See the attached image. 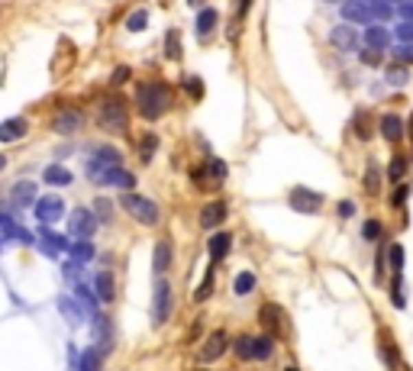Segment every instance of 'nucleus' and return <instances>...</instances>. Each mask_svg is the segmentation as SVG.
Wrapping results in <instances>:
<instances>
[{
    "instance_id": "nucleus-57",
    "label": "nucleus",
    "mask_w": 413,
    "mask_h": 371,
    "mask_svg": "<svg viewBox=\"0 0 413 371\" xmlns=\"http://www.w3.org/2000/svg\"><path fill=\"white\" fill-rule=\"evenodd\" d=\"M368 3H375V0H368ZM388 3H397V0H388Z\"/></svg>"
},
{
    "instance_id": "nucleus-10",
    "label": "nucleus",
    "mask_w": 413,
    "mask_h": 371,
    "mask_svg": "<svg viewBox=\"0 0 413 371\" xmlns=\"http://www.w3.org/2000/svg\"><path fill=\"white\" fill-rule=\"evenodd\" d=\"M97 184H107V188H120V191H133L136 188V175H129L123 165H113V168H107Z\"/></svg>"
},
{
    "instance_id": "nucleus-3",
    "label": "nucleus",
    "mask_w": 413,
    "mask_h": 371,
    "mask_svg": "<svg viewBox=\"0 0 413 371\" xmlns=\"http://www.w3.org/2000/svg\"><path fill=\"white\" fill-rule=\"evenodd\" d=\"M97 123H100V129H107V133H126V129H129V110H126V100H123L120 94L107 97L104 104H100Z\"/></svg>"
},
{
    "instance_id": "nucleus-15",
    "label": "nucleus",
    "mask_w": 413,
    "mask_h": 371,
    "mask_svg": "<svg viewBox=\"0 0 413 371\" xmlns=\"http://www.w3.org/2000/svg\"><path fill=\"white\" fill-rule=\"evenodd\" d=\"M226 213H230V207H226L223 201H210L201 210V226H203V229H216V226L226 223Z\"/></svg>"
},
{
    "instance_id": "nucleus-11",
    "label": "nucleus",
    "mask_w": 413,
    "mask_h": 371,
    "mask_svg": "<svg viewBox=\"0 0 413 371\" xmlns=\"http://www.w3.org/2000/svg\"><path fill=\"white\" fill-rule=\"evenodd\" d=\"M329 43L336 45L339 52H355V49H359V32L352 30V23H342V26H333Z\"/></svg>"
},
{
    "instance_id": "nucleus-54",
    "label": "nucleus",
    "mask_w": 413,
    "mask_h": 371,
    "mask_svg": "<svg viewBox=\"0 0 413 371\" xmlns=\"http://www.w3.org/2000/svg\"><path fill=\"white\" fill-rule=\"evenodd\" d=\"M249 3H252V0H239V16H245V13H249Z\"/></svg>"
},
{
    "instance_id": "nucleus-4",
    "label": "nucleus",
    "mask_w": 413,
    "mask_h": 371,
    "mask_svg": "<svg viewBox=\"0 0 413 371\" xmlns=\"http://www.w3.org/2000/svg\"><path fill=\"white\" fill-rule=\"evenodd\" d=\"M120 207H123L136 223H142V226H155V223H159V207H155V201H148L142 194L126 191L120 197Z\"/></svg>"
},
{
    "instance_id": "nucleus-29",
    "label": "nucleus",
    "mask_w": 413,
    "mask_h": 371,
    "mask_svg": "<svg viewBox=\"0 0 413 371\" xmlns=\"http://www.w3.org/2000/svg\"><path fill=\"white\" fill-rule=\"evenodd\" d=\"M258 317H262V323H265V326L271 329L275 336H278V333H284V323H281V313H278V307H275V304H265Z\"/></svg>"
},
{
    "instance_id": "nucleus-12",
    "label": "nucleus",
    "mask_w": 413,
    "mask_h": 371,
    "mask_svg": "<svg viewBox=\"0 0 413 371\" xmlns=\"http://www.w3.org/2000/svg\"><path fill=\"white\" fill-rule=\"evenodd\" d=\"M81 126H85V113H81V110H62V113H55V120H52V129L62 133V136H71V133H78Z\"/></svg>"
},
{
    "instance_id": "nucleus-7",
    "label": "nucleus",
    "mask_w": 413,
    "mask_h": 371,
    "mask_svg": "<svg viewBox=\"0 0 413 371\" xmlns=\"http://www.w3.org/2000/svg\"><path fill=\"white\" fill-rule=\"evenodd\" d=\"M120 161H123V155H120L117 148H110V146L94 148V155L87 159V178L97 181L107 168H113V165H120Z\"/></svg>"
},
{
    "instance_id": "nucleus-26",
    "label": "nucleus",
    "mask_w": 413,
    "mask_h": 371,
    "mask_svg": "<svg viewBox=\"0 0 413 371\" xmlns=\"http://www.w3.org/2000/svg\"><path fill=\"white\" fill-rule=\"evenodd\" d=\"M10 197H13L16 203H20V207H30V203L36 201L39 194H36V184H32V181H20V184H13Z\"/></svg>"
},
{
    "instance_id": "nucleus-50",
    "label": "nucleus",
    "mask_w": 413,
    "mask_h": 371,
    "mask_svg": "<svg viewBox=\"0 0 413 371\" xmlns=\"http://www.w3.org/2000/svg\"><path fill=\"white\" fill-rule=\"evenodd\" d=\"M126 78H129V68H126V65H120L117 71H113V78H110V81H113V85H123Z\"/></svg>"
},
{
    "instance_id": "nucleus-18",
    "label": "nucleus",
    "mask_w": 413,
    "mask_h": 371,
    "mask_svg": "<svg viewBox=\"0 0 413 371\" xmlns=\"http://www.w3.org/2000/svg\"><path fill=\"white\" fill-rule=\"evenodd\" d=\"M39 236H43V252L49 255V258L68 252V239H65V236H58V233H52L49 226H43V229H39Z\"/></svg>"
},
{
    "instance_id": "nucleus-38",
    "label": "nucleus",
    "mask_w": 413,
    "mask_h": 371,
    "mask_svg": "<svg viewBox=\"0 0 413 371\" xmlns=\"http://www.w3.org/2000/svg\"><path fill=\"white\" fill-rule=\"evenodd\" d=\"M394 55H397V62L413 65V43H401V45H394Z\"/></svg>"
},
{
    "instance_id": "nucleus-5",
    "label": "nucleus",
    "mask_w": 413,
    "mask_h": 371,
    "mask_svg": "<svg viewBox=\"0 0 413 371\" xmlns=\"http://www.w3.org/2000/svg\"><path fill=\"white\" fill-rule=\"evenodd\" d=\"M171 307H175V297H171V284L165 281V278H159V281H155V294H152V323H155V326L168 323Z\"/></svg>"
},
{
    "instance_id": "nucleus-2",
    "label": "nucleus",
    "mask_w": 413,
    "mask_h": 371,
    "mask_svg": "<svg viewBox=\"0 0 413 371\" xmlns=\"http://www.w3.org/2000/svg\"><path fill=\"white\" fill-rule=\"evenodd\" d=\"M394 16V7L388 3V0H375V3H368V0H346L342 3V20L349 23H375V20H391Z\"/></svg>"
},
{
    "instance_id": "nucleus-32",
    "label": "nucleus",
    "mask_w": 413,
    "mask_h": 371,
    "mask_svg": "<svg viewBox=\"0 0 413 371\" xmlns=\"http://www.w3.org/2000/svg\"><path fill=\"white\" fill-rule=\"evenodd\" d=\"M155 148H159V136H155V133H146V136H142V142H139V159L152 161Z\"/></svg>"
},
{
    "instance_id": "nucleus-23",
    "label": "nucleus",
    "mask_w": 413,
    "mask_h": 371,
    "mask_svg": "<svg viewBox=\"0 0 413 371\" xmlns=\"http://www.w3.org/2000/svg\"><path fill=\"white\" fill-rule=\"evenodd\" d=\"M216 20H220V13L213 10V7H203V10L197 13V36H201V39L213 36V30H216Z\"/></svg>"
},
{
    "instance_id": "nucleus-35",
    "label": "nucleus",
    "mask_w": 413,
    "mask_h": 371,
    "mask_svg": "<svg viewBox=\"0 0 413 371\" xmlns=\"http://www.w3.org/2000/svg\"><path fill=\"white\" fill-rule=\"evenodd\" d=\"M255 291V275L252 271H243V275H236V294H252Z\"/></svg>"
},
{
    "instance_id": "nucleus-39",
    "label": "nucleus",
    "mask_w": 413,
    "mask_h": 371,
    "mask_svg": "<svg viewBox=\"0 0 413 371\" xmlns=\"http://www.w3.org/2000/svg\"><path fill=\"white\" fill-rule=\"evenodd\" d=\"M184 91L191 94V100H201V97H203V85H201V78H184Z\"/></svg>"
},
{
    "instance_id": "nucleus-6",
    "label": "nucleus",
    "mask_w": 413,
    "mask_h": 371,
    "mask_svg": "<svg viewBox=\"0 0 413 371\" xmlns=\"http://www.w3.org/2000/svg\"><path fill=\"white\" fill-rule=\"evenodd\" d=\"M32 213H36V220L43 223V226H52L55 220H62L65 201H62V197H55V194L36 197V201H32Z\"/></svg>"
},
{
    "instance_id": "nucleus-8",
    "label": "nucleus",
    "mask_w": 413,
    "mask_h": 371,
    "mask_svg": "<svg viewBox=\"0 0 413 371\" xmlns=\"http://www.w3.org/2000/svg\"><path fill=\"white\" fill-rule=\"evenodd\" d=\"M97 229V216L94 210H87V207H78V210L68 216V233L74 236V239H91Z\"/></svg>"
},
{
    "instance_id": "nucleus-42",
    "label": "nucleus",
    "mask_w": 413,
    "mask_h": 371,
    "mask_svg": "<svg viewBox=\"0 0 413 371\" xmlns=\"http://www.w3.org/2000/svg\"><path fill=\"white\" fill-rule=\"evenodd\" d=\"M210 291H213V275L207 271V278H203V284L197 287V294H194V300H197V304H201V300H207V297H210Z\"/></svg>"
},
{
    "instance_id": "nucleus-1",
    "label": "nucleus",
    "mask_w": 413,
    "mask_h": 371,
    "mask_svg": "<svg viewBox=\"0 0 413 371\" xmlns=\"http://www.w3.org/2000/svg\"><path fill=\"white\" fill-rule=\"evenodd\" d=\"M136 104H139V113L146 120H159L171 106V87L161 85V81H146L136 91Z\"/></svg>"
},
{
    "instance_id": "nucleus-34",
    "label": "nucleus",
    "mask_w": 413,
    "mask_h": 371,
    "mask_svg": "<svg viewBox=\"0 0 413 371\" xmlns=\"http://www.w3.org/2000/svg\"><path fill=\"white\" fill-rule=\"evenodd\" d=\"M252 342H255V336H239V339L233 342L236 355H239L243 361H252Z\"/></svg>"
},
{
    "instance_id": "nucleus-58",
    "label": "nucleus",
    "mask_w": 413,
    "mask_h": 371,
    "mask_svg": "<svg viewBox=\"0 0 413 371\" xmlns=\"http://www.w3.org/2000/svg\"><path fill=\"white\" fill-rule=\"evenodd\" d=\"M287 371H297V368H287Z\"/></svg>"
},
{
    "instance_id": "nucleus-44",
    "label": "nucleus",
    "mask_w": 413,
    "mask_h": 371,
    "mask_svg": "<svg viewBox=\"0 0 413 371\" xmlns=\"http://www.w3.org/2000/svg\"><path fill=\"white\" fill-rule=\"evenodd\" d=\"M397 39H401V43H413V23L410 20H403L401 26H397Z\"/></svg>"
},
{
    "instance_id": "nucleus-9",
    "label": "nucleus",
    "mask_w": 413,
    "mask_h": 371,
    "mask_svg": "<svg viewBox=\"0 0 413 371\" xmlns=\"http://www.w3.org/2000/svg\"><path fill=\"white\" fill-rule=\"evenodd\" d=\"M323 194L320 191H310V188H294L291 191V207H294L297 213H317L320 207H323Z\"/></svg>"
},
{
    "instance_id": "nucleus-27",
    "label": "nucleus",
    "mask_w": 413,
    "mask_h": 371,
    "mask_svg": "<svg viewBox=\"0 0 413 371\" xmlns=\"http://www.w3.org/2000/svg\"><path fill=\"white\" fill-rule=\"evenodd\" d=\"M74 297H78V304H81V310H87L91 317L97 313V294L91 291L87 284H81V281H74Z\"/></svg>"
},
{
    "instance_id": "nucleus-30",
    "label": "nucleus",
    "mask_w": 413,
    "mask_h": 371,
    "mask_svg": "<svg viewBox=\"0 0 413 371\" xmlns=\"http://www.w3.org/2000/svg\"><path fill=\"white\" fill-rule=\"evenodd\" d=\"M58 310H62V317L71 319V326H78V323L85 319V310L78 307V300H74V297H62V300H58Z\"/></svg>"
},
{
    "instance_id": "nucleus-14",
    "label": "nucleus",
    "mask_w": 413,
    "mask_h": 371,
    "mask_svg": "<svg viewBox=\"0 0 413 371\" xmlns=\"http://www.w3.org/2000/svg\"><path fill=\"white\" fill-rule=\"evenodd\" d=\"M30 133V120L26 117H10L0 123V142H20Z\"/></svg>"
},
{
    "instance_id": "nucleus-19",
    "label": "nucleus",
    "mask_w": 413,
    "mask_h": 371,
    "mask_svg": "<svg viewBox=\"0 0 413 371\" xmlns=\"http://www.w3.org/2000/svg\"><path fill=\"white\" fill-rule=\"evenodd\" d=\"M94 294L100 304H110V300H113L117 287H113V275H110V271H100V275L94 278Z\"/></svg>"
},
{
    "instance_id": "nucleus-24",
    "label": "nucleus",
    "mask_w": 413,
    "mask_h": 371,
    "mask_svg": "<svg viewBox=\"0 0 413 371\" xmlns=\"http://www.w3.org/2000/svg\"><path fill=\"white\" fill-rule=\"evenodd\" d=\"M100 361H104V352L91 346V349H85L74 359V365H78V371H100Z\"/></svg>"
},
{
    "instance_id": "nucleus-36",
    "label": "nucleus",
    "mask_w": 413,
    "mask_h": 371,
    "mask_svg": "<svg viewBox=\"0 0 413 371\" xmlns=\"http://www.w3.org/2000/svg\"><path fill=\"white\" fill-rule=\"evenodd\" d=\"M146 26H148V13H146V10L129 13V20H126V30H129V32H142Z\"/></svg>"
},
{
    "instance_id": "nucleus-16",
    "label": "nucleus",
    "mask_w": 413,
    "mask_h": 371,
    "mask_svg": "<svg viewBox=\"0 0 413 371\" xmlns=\"http://www.w3.org/2000/svg\"><path fill=\"white\" fill-rule=\"evenodd\" d=\"M361 43L368 45V49H375V52H384V49L391 45V32H388V26L368 23V30H365V36H361Z\"/></svg>"
},
{
    "instance_id": "nucleus-33",
    "label": "nucleus",
    "mask_w": 413,
    "mask_h": 371,
    "mask_svg": "<svg viewBox=\"0 0 413 371\" xmlns=\"http://www.w3.org/2000/svg\"><path fill=\"white\" fill-rule=\"evenodd\" d=\"M165 55H168L171 62L181 58V32L178 30H168V36H165Z\"/></svg>"
},
{
    "instance_id": "nucleus-45",
    "label": "nucleus",
    "mask_w": 413,
    "mask_h": 371,
    "mask_svg": "<svg viewBox=\"0 0 413 371\" xmlns=\"http://www.w3.org/2000/svg\"><path fill=\"white\" fill-rule=\"evenodd\" d=\"M94 216H100V220H110V201H107V197H97Z\"/></svg>"
},
{
    "instance_id": "nucleus-52",
    "label": "nucleus",
    "mask_w": 413,
    "mask_h": 371,
    "mask_svg": "<svg viewBox=\"0 0 413 371\" xmlns=\"http://www.w3.org/2000/svg\"><path fill=\"white\" fill-rule=\"evenodd\" d=\"M361 62L375 65V62H378V52H375V49H368V52H361Z\"/></svg>"
},
{
    "instance_id": "nucleus-56",
    "label": "nucleus",
    "mask_w": 413,
    "mask_h": 371,
    "mask_svg": "<svg viewBox=\"0 0 413 371\" xmlns=\"http://www.w3.org/2000/svg\"><path fill=\"white\" fill-rule=\"evenodd\" d=\"M407 129H410V139H413V117H410V126H407Z\"/></svg>"
},
{
    "instance_id": "nucleus-37",
    "label": "nucleus",
    "mask_w": 413,
    "mask_h": 371,
    "mask_svg": "<svg viewBox=\"0 0 413 371\" xmlns=\"http://www.w3.org/2000/svg\"><path fill=\"white\" fill-rule=\"evenodd\" d=\"M403 175H407V159H391V165H388V181H403Z\"/></svg>"
},
{
    "instance_id": "nucleus-47",
    "label": "nucleus",
    "mask_w": 413,
    "mask_h": 371,
    "mask_svg": "<svg viewBox=\"0 0 413 371\" xmlns=\"http://www.w3.org/2000/svg\"><path fill=\"white\" fill-rule=\"evenodd\" d=\"M397 10H401L403 20H410V23H413V3H410V0H397Z\"/></svg>"
},
{
    "instance_id": "nucleus-46",
    "label": "nucleus",
    "mask_w": 413,
    "mask_h": 371,
    "mask_svg": "<svg viewBox=\"0 0 413 371\" xmlns=\"http://www.w3.org/2000/svg\"><path fill=\"white\" fill-rule=\"evenodd\" d=\"M210 171H213V178H216V181H223V178H226V161L213 159L210 161Z\"/></svg>"
},
{
    "instance_id": "nucleus-20",
    "label": "nucleus",
    "mask_w": 413,
    "mask_h": 371,
    "mask_svg": "<svg viewBox=\"0 0 413 371\" xmlns=\"http://www.w3.org/2000/svg\"><path fill=\"white\" fill-rule=\"evenodd\" d=\"M7 239H23V243H30V236L20 229V223L7 216V213H0V243H7Z\"/></svg>"
},
{
    "instance_id": "nucleus-17",
    "label": "nucleus",
    "mask_w": 413,
    "mask_h": 371,
    "mask_svg": "<svg viewBox=\"0 0 413 371\" xmlns=\"http://www.w3.org/2000/svg\"><path fill=\"white\" fill-rule=\"evenodd\" d=\"M378 133H381L388 142H401L403 139V120L397 117V113H384V117L378 120Z\"/></svg>"
},
{
    "instance_id": "nucleus-49",
    "label": "nucleus",
    "mask_w": 413,
    "mask_h": 371,
    "mask_svg": "<svg viewBox=\"0 0 413 371\" xmlns=\"http://www.w3.org/2000/svg\"><path fill=\"white\" fill-rule=\"evenodd\" d=\"M65 275H68V281H78V278H81V265H78V262H68V265H65Z\"/></svg>"
},
{
    "instance_id": "nucleus-59",
    "label": "nucleus",
    "mask_w": 413,
    "mask_h": 371,
    "mask_svg": "<svg viewBox=\"0 0 413 371\" xmlns=\"http://www.w3.org/2000/svg\"><path fill=\"white\" fill-rule=\"evenodd\" d=\"M197 371H207V368H197Z\"/></svg>"
},
{
    "instance_id": "nucleus-53",
    "label": "nucleus",
    "mask_w": 413,
    "mask_h": 371,
    "mask_svg": "<svg viewBox=\"0 0 413 371\" xmlns=\"http://www.w3.org/2000/svg\"><path fill=\"white\" fill-rule=\"evenodd\" d=\"M339 213H342V216H352V213H355V203H352V201H346V203H342V207H339Z\"/></svg>"
},
{
    "instance_id": "nucleus-51",
    "label": "nucleus",
    "mask_w": 413,
    "mask_h": 371,
    "mask_svg": "<svg viewBox=\"0 0 413 371\" xmlns=\"http://www.w3.org/2000/svg\"><path fill=\"white\" fill-rule=\"evenodd\" d=\"M368 191H371V194L378 191V171H375V168L368 171Z\"/></svg>"
},
{
    "instance_id": "nucleus-43",
    "label": "nucleus",
    "mask_w": 413,
    "mask_h": 371,
    "mask_svg": "<svg viewBox=\"0 0 413 371\" xmlns=\"http://www.w3.org/2000/svg\"><path fill=\"white\" fill-rule=\"evenodd\" d=\"M384 78H388L391 85H397V87H401V85H407V71H403L401 65H397V68H391V71L384 74Z\"/></svg>"
},
{
    "instance_id": "nucleus-22",
    "label": "nucleus",
    "mask_w": 413,
    "mask_h": 371,
    "mask_svg": "<svg viewBox=\"0 0 413 371\" xmlns=\"http://www.w3.org/2000/svg\"><path fill=\"white\" fill-rule=\"evenodd\" d=\"M94 243L91 239H78L74 245H68V255H71V262H78V265H87L91 258H94Z\"/></svg>"
},
{
    "instance_id": "nucleus-25",
    "label": "nucleus",
    "mask_w": 413,
    "mask_h": 371,
    "mask_svg": "<svg viewBox=\"0 0 413 371\" xmlns=\"http://www.w3.org/2000/svg\"><path fill=\"white\" fill-rule=\"evenodd\" d=\"M230 249H233V236H230V233H213L210 236V258H213V262L226 258Z\"/></svg>"
},
{
    "instance_id": "nucleus-31",
    "label": "nucleus",
    "mask_w": 413,
    "mask_h": 371,
    "mask_svg": "<svg viewBox=\"0 0 413 371\" xmlns=\"http://www.w3.org/2000/svg\"><path fill=\"white\" fill-rule=\"evenodd\" d=\"M271 352H275V342L268 339V336H255V342H252V361H268V359H271Z\"/></svg>"
},
{
    "instance_id": "nucleus-41",
    "label": "nucleus",
    "mask_w": 413,
    "mask_h": 371,
    "mask_svg": "<svg viewBox=\"0 0 413 371\" xmlns=\"http://www.w3.org/2000/svg\"><path fill=\"white\" fill-rule=\"evenodd\" d=\"M388 255H391L394 275H401V268H403V249H401V245H391V249H388Z\"/></svg>"
},
{
    "instance_id": "nucleus-13",
    "label": "nucleus",
    "mask_w": 413,
    "mask_h": 371,
    "mask_svg": "<svg viewBox=\"0 0 413 371\" xmlns=\"http://www.w3.org/2000/svg\"><path fill=\"white\" fill-rule=\"evenodd\" d=\"M226 346H230V336H226L223 329H216V333H210V339L203 342V349H201V355H197V359H201V361H216V359H223Z\"/></svg>"
},
{
    "instance_id": "nucleus-28",
    "label": "nucleus",
    "mask_w": 413,
    "mask_h": 371,
    "mask_svg": "<svg viewBox=\"0 0 413 371\" xmlns=\"http://www.w3.org/2000/svg\"><path fill=\"white\" fill-rule=\"evenodd\" d=\"M168 265H171V243L161 239V243L155 245V255H152V268H155V275H165Z\"/></svg>"
},
{
    "instance_id": "nucleus-40",
    "label": "nucleus",
    "mask_w": 413,
    "mask_h": 371,
    "mask_svg": "<svg viewBox=\"0 0 413 371\" xmlns=\"http://www.w3.org/2000/svg\"><path fill=\"white\" fill-rule=\"evenodd\" d=\"M361 236H365L368 243H375V239H381V223H378V220H368L365 226H361Z\"/></svg>"
},
{
    "instance_id": "nucleus-48",
    "label": "nucleus",
    "mask_w": 413,
    "mask_h": 371,
    "mask_svg": "<svg viewBox=\"0 0 413 371\" xmlns=\"http://www.w3.org/2000/svg\"><path fill=\"white\" fill-rule=\"evenodd\" d=\"M407 194H410V188H407V184H401V188H397V191H394V207H403V201H407Z\"/></svg>"
},
{
    "instance_id": "nucleus-55",
    "label": "nucleus",
    "mask_w": 413,
    "mask_h": 371,
    "mask_svg": "<svg viewBox=\"0 0 413 371\" xmlns=\"http://www.w3.org/2000/svg\"><path fill=\"white\" fill-rule=\"evenodd\" d=\"M3 168H7V159H3V155H0V171H3Z\"/></svg>"
},
{
    "instance_id": "nucleus-21",
    "label": "nucleus",
    "mask_w": 413,
    "mask_h": 371,
    "mask_svg": "<svg viewBox=\"0 0 413 371\" xmlns=\"http://www.w3.org/2000/svg\"><path fill=\"white\" fill-rule=\"evenodd\" d=\"M43 181L52 184V188H68V184H71V171L65 168V165H49V168L43 171Z\"/></svg>"
}]
</instances>
